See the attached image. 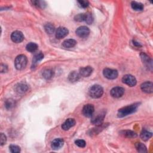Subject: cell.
<instances>
[{"label":"cell","mask_w":153,"mask_h":153,"mask_svg":"<svg viewBox=\"0 0 153 153\" xmlns=\"http://www.w3.org/2000/svg\"><path fill=\"white\" fill-rule=\"evenodd\" d=\"M44 30L48 34H52L55 31V27L52 23H47L44 25Z\"/></svg>","instance_id":"cell-26"},{"label":"cell","mask_w":153,"mask_h":153,"mask_svg":"<svg viewBox=\"0 0 153 153\" xmlns=\"http://www.w3.org/2000/svg\"><path fill=\"white\" fill-rule=\"evenodd\" d=\"M69 31L65 27H59L56 31V37L58 39H62L68 36Z\"/></svg>","instance_id":"cell-11"},{"label":"cell","mask_w":153,"mask_h":153,"mask_svg":"<svg viewBox=\"0 0 153 153\" xmlns=\"http://www.w3.org/2000/svg\"><path fill=\"white\" fill-rule=\"evenodd\" d=\"M42 75H43V78H44L46 80H49L53 76L54 71L52 70V69L47 68V69H45L43 71Z\"/></svg>","instance_id":"cell-19"},{"label":"cell","mask_w":153,"mask_h":153,"mask_svg":"<svg viewBox=\"0 0 153 153\" xmlns=\"http://www.w3.org/2000/svg\"><path fill=\"white\" fill-rule=\"evenodd\" d=\"M64 144V140H62L61 138H57L55 139V140H54L52 141L51 147L53 150H58L63 147Z\"/></svg>","instance_id":"cell-13"},{"label":"cell","mask_w":153,"mask_h":153,"mask_svg":"<svg viewBox=\"0 0 153 153\" xmlns=\"http://www.w3.org/2000/svg\"><path fill=\"white\" fill-rule=\"evenodd\" d=\"M131 6L132 8L135 11H142L144 9V5L142 3L136 1H132Z\"/></svg>","instance_id":"cell-24"},{"label":"cell","mask_w":153,"mask_h":153,"mask_svg":"<svg viewBox=\"0 0 153 153\" xmlns=\"http://www.w3.org/2000/svg\"><path fill=\"white\" fill-rule=\"evenodd\" d=\"M83 114L86 117H91L95 112V108L92 104H86L83 108Z\"/></svg>","instance_id":"cell-8"},{"label":"cell","mask_w":153,"mask_h":153,"mask_svg":"<svg viewBox=\"0 0 153 153\" xmlns=\"http://www.w3.org/2000/svg\"><path fill=\"white\" fill-rule=\"evenodd\" d=\"M8 71V67L5 64H1V72L2 73L6 72Z\"/></svg>","instance_id":"cell-36"},{"label":"cell","mask_w":153,"mask_h":153,"mask_svg":"<svg viewBox=\"0 0 153 153\" xmlns=\"http://www.w3.org/2000/svg\"><path fill=\"white\" fill-rule=\"evenodd\" d=\"M89 93L90 97L94 99L101 98L103 93V89L100 85H93L90 88Z\"/></svg>","instance_id":"cell-2"},{"label":"cell","mask_w":153,"mask_h":153,"mask_svg":"<svg viewBox=\"0 0 153 153\" xmlns=\"http://www.w3.org/2000/svg\"><path fill=\"white\" fill-rule=\"evenodd\" d=\"M9 148L10 151L13 153H19L20 152V148L16 145H11Z\"/></svg>","instance_id":"cell-32"},{"label":"cell","mask_w":153,"mask_h":153,"mask_svg":"<svg viewBox=\"0 0 153 153\" xmlns=\"http://www.w3.org/2000/svg\"><path fill=\"white\" fill-rule=\"evenodd\" d=\"M125 92L124 88L121 87H115L111 90L110 94L111 96L115 98H119L121 97Z\"/></svg>","instance_id":"cell-9"},{"label":"cell","mask_w":153,"mask_h":153,"mask_svg":"<svg viewBox=\"0 0 153 153\" xmlns=\"http://www.w3.org/2000/svg\"><path fill=\"white\" fill-rule=\"evenodd\" d=\"M74 19L76 22H85V13H81L79 14V15H76L74 17Z\"/></svg>","instance_id":"cell-31"},{"label":"cell","mask_w":153,"mask_h":153,"mask_svg":"<svg viewBox=\"0 0 153 153\" xmlns=\"http://www.w3.org/2000/svg\"><path fill=\"white\" fill-rule=\"evenodd\" d=\"M135 147L137 151L140 152H147V148L141 142H137L135 144Z\"/></svg>","instance_id":"cell-27"},{"label":"cell","mask_w":153,"mask_h":153,"mask_svg":"<svg viewBox=\"0 0 153 153\" xmlns=\"http://www.w3.org/2000/svg\"><path fill=\"white\" fill-rule=\"evenodd\" d=\"M38 45L35 43H30L28 44L26 46V48L28 52H36L37 50L38 49Z\"/></svg>","instance_id":"cell-23"},{"label":"cell","mask_w":153,"mask_h":153,"mask_svg":"<svg viewBox=\"0 0 153 153\" xmlns=\"http://www.w3.org/2000/svg\"><path fill=\"white\" fill-rule=\"evenodd\" d=\"M152 133L147 130H143L140 134L141 138L144 141H148L149 139H150L152 137Z\"/></svg>","instance_id":"cell-21"},{"label":"cell","mask_w":153,"mask_h":153,"mask_svg":"<svg viewBox=\"0 0 153 153\" xmlns=\"http://www.w3.org/2000/svg\"><path fill=\"white\" fill-rule=\"evenodd\" d=\"M105 116V113L103 112V111L97 113L96 114H95V115H93L91 122L94 125H96V126H101Z\"/></svg>","instance_id":"cell-4"},{"label":"cell","mask_w":153,"mask_h":153,"mask_svg":"<svg viewBox=\"0 0 153 153\" xmlns=\"http://www.w3.org/2000/svg\"><path fill=\"white\" fill-rule=\"evenodd\" d=\"M79 5L82 8H87L89 5V3L87 1H79Z\"/></svg>","instance_id":"cell-34"},{"label":"cell","mask_w":153,"mask_h":153,"mask_svg":"<svg viewBox=\"0 0 153 153\" xmlns=\"http://www.w3.org/2000/svg\"><path fill=\"white\" fill-rule=\"evenodd\" d=\"M75 144L78 146V147H80V148H84L86 147V142L83 140H78L75 141Z\"/></svg>","instance_id":"cell-33"},{"label":"cell","mask_w":153,"mask_h":153,"mask_svg":"<svg viewBox=\"0 0 153 153\" xmlns=\"http://www.w3.org/2000/svg\"><path fill=\"white\" fill-rule=\"evenodd\" d=\"M75 120L74 119H68L62 124V129L64 130H68L75 126Z\"/></svg>","instance_id":"cell-15"},{"label":"cell","mask_w":153,"mask_h":153,"mask_svg":"<svg viewBox=\"0 0 153 153\" xmlns=\"http://www.w3.org/2000/svg\"><path fill=\"white\" fill-rule=\"evenodd\" d=\"M122 81L124 84L127 85L130 87L135 86L137 83L136 79L135 76L130 74H127L123 76V77L122 78Z\"/></svg>","instance_id":"cell-6"},{"label":"cell","mask_w":153,"mask_h":153,"mask_svg":"<svg viewBox=\"0 0 153 153\" xmlns=\"http://www.w3.org/2000/svg\"><path fill=\"white\" fill-rule=\"evenodd\" d=\"M6 141H7L6 136L4 134L1 133V135H0V144H1V145L3 146L4 144H5Z\"/></svg>","instance_id":"cell-35"},{"label":"cell","mask_w":153,"mask_h":153,"mask_svg":"<svg viewBox=\"0 0 153 153\" xmlns=\"http://www.w3.org/2000/svg\"><path fill=\"white\" fill-rule=\"evenodd\" d=\"M75 33L80 38H86L90 34V30L86 26H81L76 29Z\"/></svg>","instance_id":"cell-7"},{"label":"cell","mask_w":153,"mask_h":153,"mask_svg":"<svg viewBox=\"0 0 153 153\" xmlns=\"http://www.w3.org/2000/svg\"><path fill=\"white\" fill-rule=\"evenodd\" d=\"M141 56L142 60L144 63L145 65H147V66L152 68V60L149 58V57L146 54L142 53L141 54Z\"/></svg>","instance_id":"cell-22"},{"label":"cell","mask_w":153,"mask_h":153,"mask_svg":"<svg viewBox=\"0 0 153 153\" xmlns=\"http://www.w3.org/2000/svg\"><path fill=\"white\" fill-rule=\"evenodd\" d=\"M139 107V103H134L127 107H123L118 111L117 116L119 118H122L135 113Z\"/></svg>","instance_id":"cell-1"},{"label":"cell","mask_w":153,"mask_h":153,"mask_svg":"<svg viewBox=\"0 0 153 153\" xmlns=\"http://www.w3.org/2000/svg\"><path fill=\"white\" fill-rule=\"evenodd\" d=\"M103 74L105 78L109 80H114L117 78L118 71L116 69H110V68H105L103 69Z\"/></svg>","instance_id":"cell-5"},{"label":"cell","mask_w":153,"mask_h":153,"mask_svg":"<svg viewBox=\"0 0 153 153\" xmlns=\"http://www.w3.org/2000/svg\"><path fill=\"white\" fill-rule=\"evenodd\" d=\"M15 105V102L12 99H9L5 102V107L7 109H11Z\"/></svg>","instance_id":"cell-28"},{"label":"cell","mask_w":153,"mask_h":153,"mask_svg":"<svg viewBox=\"0 0 153 153\" xmlns=\"http://www.w3.org/2000/svg\"><path fill=\"white\" fill-rule=\"evenodd\" d=\"M28 64V59L24 54H20L16 58L15 66L17 70H22L25 69Z\"/></svg>","instance_id":"cell-3"},{"label":"cell","mask_w":153,"mask_h":153,"mask_svg":"<svg viewBox=\"0 0 153 153\" xmlns=\"http://www.w3.org/2000/svg\"><path fill=\"white\" fill-rule=\"evenodd\" d=\"M76 44V41L74 39H68L65 40L63 43H62V46L65 48H72L74 47Z\"/></svg>","instance_id":"cell-18"},{"label":"cell","mask_w":153,"mask_h":153,"mask_svg":"<svg viewBox=\"0 0 153 153\" xmlns=\"http://www.w3.org/2000/svg\"><path fill=\"white\" fill-rule=\"evenodd\" d=\"M15 90L16 92L18 93H24L28 90V86L25 84H23V83H20V84L16 86Z\"/></svg>","instance_id":"cell-17"},{"label":"cell","mask_w":153,"mask_h":153,"mask_svg":"<svg viewBox=\"0 0 153 153\" xmlns=\"http://www.w3.org/2000/svg\"><path fill=\"white\" fill-rule=\"evenodd\" d=\"M11 39L15 43H20L24 40V36L22 32L16 31H14L11 35Z\"/></svg>","instance_id":"cell-10"},{"label":"cell","mask_w":153,"mask_h":153,"mask_svg":"<svg viewBox=\"0 0 153 153\" xmlns=\"http://www.w3.org/2000/svg\"><path fill=\"white\" fill-rule=\"evenodd\" d=\"M93 72V68L91 66H86L83 67L80 69L79 74L80 76H84V77H88L92 74Z\"/></svg>","instance_id":"cell-14"},{"label":"cell","mask_w":153,"mask_h":153,"mask_svg":"<svg viewBox=\"0 0 153 153\" xmlns=\"http://www.w3.org/2000/svg\"><path fill=\"white\" fill-rule=\"evenodd\" d=\"M43 58H44V54L43 53H41V52L37 53L36 54L34 55V56L33 58L32 65L34 66L37 65V64L39 63L41 60H42Z\"/></svg>","instance_id":"cell-16"},{"label":"cell","mask_w":153,"mask_h":153,"mask_svg":"<svg viewBox=\"0 0 153 153\" xmlns=\"http://www.w3.org/2000/svg\"><path fill=\"white\" fill-rule=\"evenodd\" d=\"M80 77V75L79 73L76 72V71H72L68 75V80L71 82H76L77 81Z\"/></svg>","instance_id":"cell-20"},{"label":"cell","mask_w":153,"mask_h":153,"mask_svg":"<svg viewBox=\"0 0 153 153\" xmlns=\"http://www.w3.org/2000/svg\"><path fill=\"white\" fill-rule=\"evenodd\" d=\"M93 16H92L91 13H85V22L86 23H87L89 25L92 24V22H93Z\"/></svg>","instance_id":"cell-29"},{"label":"cell","mask_w":153,"mask_h":153,"mask_svg":"<svg viewBox=\"0 0 153 153\" xmlns=\"http://www.w3.org/2000/svg\"><path fill=\"white\" fill-rule=\"evenodd\" d=\"M121 135L128 138H134L137 136L135 132L131 130H124L121 132Z\"/></svg>","instance_id":"cell-25"},{"label":"cell","mask_w":153,"mask_h":153,"mask_svg":"<svg viewBox=\"0 0 153 153\" xmlns=\"http://www.w3.org/2000/svg\"><path fill=\"white\" fill-rule=\"evenodd\" d=\"M31 3H32L33 5H34L35 6H37V7H39V8L44 9L46 5V3L42 1H31Z\"/></svg>","instance_id":"cell-30"},{"label":"cell","mask_w":153,"mask_h":153,"mask_svg":"<svg viewBox=\"0 0 153 153\" xmlns=\"http://www.w3.org/2000/svg\"><path fill=\"white\" fill-rule=\"evenodd\" d=\"M141 89L144 92L152 93L153 92V84L151 81H146L141 85Z\"/></svg>","instance_id":"cell-12"}]
</instances>
